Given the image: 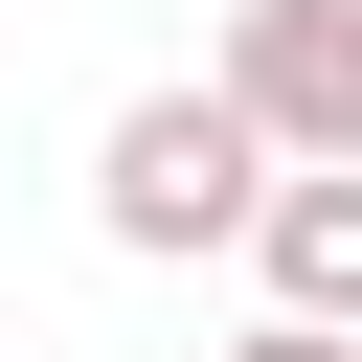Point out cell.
<instances>
[{
  "label": "cell",
  "mask_w": 362,
  "mask_h": 362,
  "mask_svg": "<svg viewBox=\"0 0 362 362\" xmlns=\"http://www.w3.org/2000/svg\"><path fill=\"white\" fill-rule=\"evenodd\" d=\"M249 204H272V136L181 68V90H136L113 136H90V226L136 249V272H181V249H249Z\"/></svg>",
  "instance_id": "1"
},
{
  "label": "cell",
  "mask_w": 362,
  "mask_h": 362,
  "mask_svg": "<svg viewBox=\"0 0 362 362\" xmlns=\"http://www.w3.org/2000/svg\"><path fill=\"white\" fill-rule=\"evenodd\" d=\"M272 158H362V0H226V68H204Z\"/></svg>",
  "instance_id": "2"
},
{
  "label": "cell",
  "mask_w": 362,
  "mask_h": 362,
  "mask_svg": "<svg viewBox=\"0 0 362 362\" xmlns=\"http://www.w3.org/2000/svg\"><path fill=\"white\" fill-rule=\"evenodd\" d=\"M249 272H272V317L362 339V158H272V204H249Z\"/></svg>",
  "instance_id": "3"
},
{
  "label": "cell",
  "mask_w": 362,
  "mask_h": 362,
  "mask_svg": "<svg viewBox=\"0 0 362 362\" xmlns=\"http://www.w3.org/2000/svg\"><path fill=\"white\" fill-rule=\"evenodd\" d=\"M226 362H362V339H317V317H249V339H226Z\"/></svg>",
  "instance_id": "4"
}]
</instances>
